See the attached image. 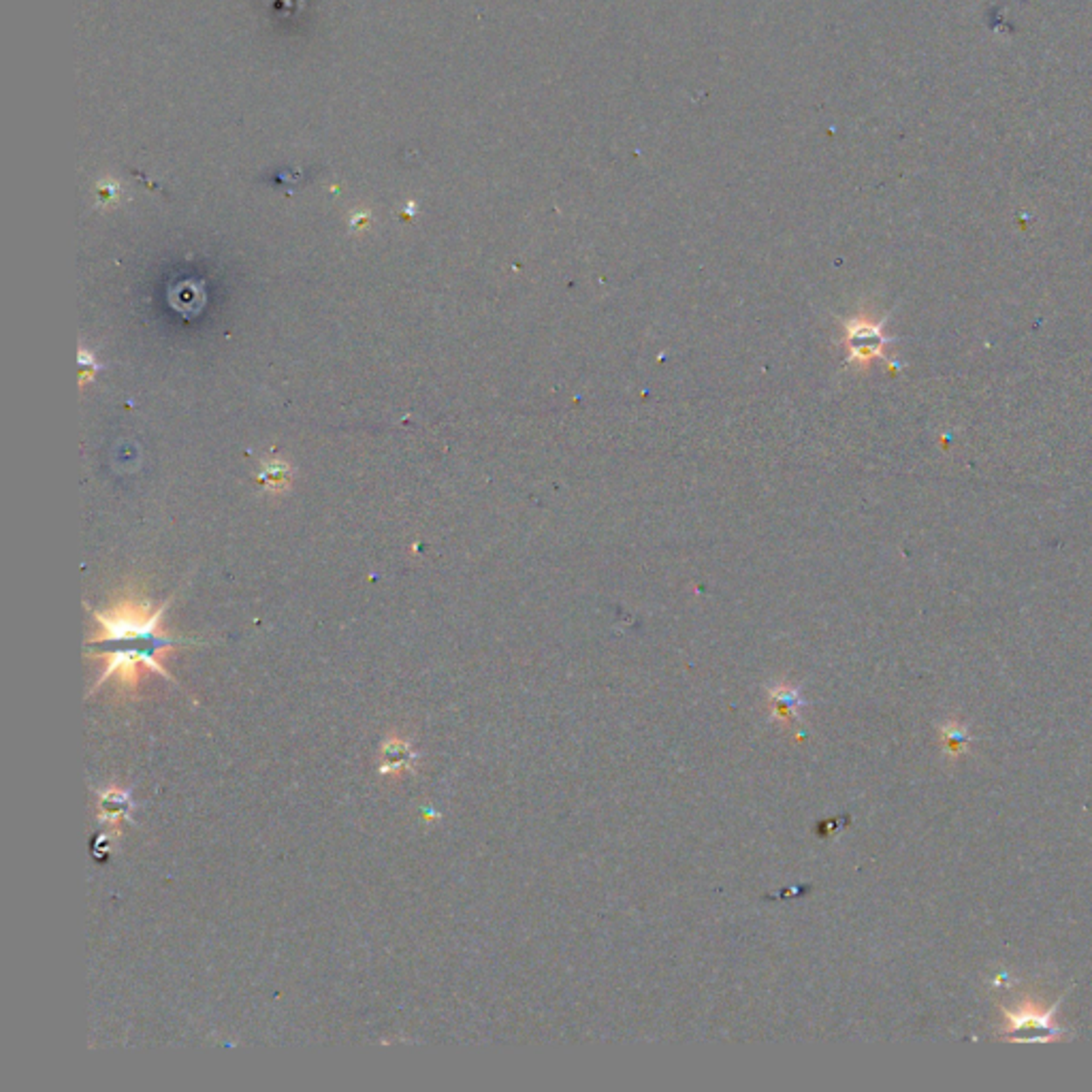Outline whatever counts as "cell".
I'll return each instance as SVG.
<instances>
[{
    "label": "cell",
    "mask_w": 1092,
    "mask_h": 1092,
    "mask_svg": "<svg viewBox=\"0 0 1092 1092\" xmlns=\"http://www.w3.org/2000/svg\"><path fill=\"white\" fill-rule=\"evenodd\" d=\"M416 754L406 741L391 736L380 747V775H401L414 766Z\"/></svg>",
    "instance_id": "cell-4"
},
{
    "label": "cell",
    "mask_w": 1092,
    "mask_h": 1092,
    "mask_svg": "<svg viewBox=\"0 0 1092 1092\" xmlns=\"http://www.w3.org/2000/svg\"><path fill=\"white\" fill-rule=\"evenodd\" d=\"M99 370H101V363L96 361L94 354H92V351H88V348L81 346L80 348V382H81V386H86V382L94 380L96 372H99Z\"/></svg>",
    "instance_id": "cell-6"
},
{
    "label": "cell",
    "mask_w": 1092,
    "mask_h": 1092,
    "mask_svg": "<svg viewBox=\"0 0 1092 1092\" xmlns=\"http://www.w3.org/2000/svg\"><path fill=\"white\" fill-rule=\"evenodd\" d=\"M171 602L173 595L156 606L139 591L129 589L103 610L90 609L96 629L86 640V647L90 649L88 655L92 657L105 659V670L90 693H94L109 678H114L120 693H135L145 672L163 674L167 681L177 685L171 672L164 670L163 657L179 644L201 643L176 638L164 632L163 617Z\"/></svg>",
    "instance_id": "cell-1"
},
{
    "label": "cell",
    "mask_w": 1092,
    "mask_h": 1092,
    "mask_svg": "<svg viewBox=\"0 0 1092 1092\" xmlns=\"http://www.w3.org/2000/svg\"><path fill=\"white\" fill-rule=\"evenodd\" d=\"M99 796V822L105 824V826L114 828V832H118L122 822H130V815H133V800H130V792L129 789L118 788V785H109V788L99 789L96 792Z\"/></svg>",
    "instance_id": "cell-3"
},
{
    "label": "cell",
    "mask_w": 1092,
    "mask_h": 1092,
    "mask_svg": "<svg viewBox=\"0 0 1092 1092\" xmlns=\"http://www.w3.org/2000/svg\"><path fill=\"white\" fill-rule=\"evenodd\" d=\"M259 483L263 484L265 491H269L274 495L289 491L290 484H293V468H290L286 461L267 459L265 463L261 465Z\"/></svg>",
    "instance_id": "cell-5"
},
{
    "label": "cell",
    "mask_w": 1092,
    "mask_h": 1092,
    "mask_svg": "<svg viewBox=\"0 0 1092 1092\" xmlns=\"http://www.w3.org/2000/svg\"><path fill=\"white\" fill-rule=\"evenodd\" d=\"M890 344V337L883 335V323H873L868 318H853L845 327V346L849 363H866L883 357V348Z\"/></svg>",
    "instance_id": "cell-2"
}]
</instances>
